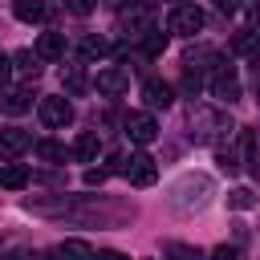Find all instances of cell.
I'll return each mask as SVG.
<instances>
[{
	"label": "cell",
	"instance_id": "31",
	"mask_svg": "<svg viewBox=\"0 0 260 260\" xmlns=\"http://www.w3.org/2000/svg\"><path fill=\"white\" fill-rule=\"evenodd\" d=\"M8 81H12V57L0 53V85H8Z\"/></svg>",
	"mask_w": 260,
	"mask_h": 260
},
{
	"label": "cell",
	"instance_id": "6",
	"mask_svg": "<svg viewBox=\"0 0 260 260\" xmlns=\"http://www.w3.org/2000/svg\"><path fill=\"white\" fill-rule=\"evenodd\" d=\"M134 187H154L158 183V162L146 154V150H138V154H130L126 158V171H122Z\"/></svg>",
	"mask_w": 260,
	"mask_h": 260
},
{
	"label": "cell",
	"instance_id": "27",
	"mask_svg": "<svg viewBox=\"0 0 260 260\" xmlns=\"http://www.w3.org/2000/svg\"><path fill=\"white\" fill-rule=\"evenodd\" d=\"M81 49H85V57H102V53H110V45H106L102 37H85Z\"/></svg>",
	"mask_w": 260,
	"mask_h": 260
},
{
	"label": "cell",
	"instance_id": "38",
	"mask_svg": "<svg viewBox=\"0 0 260 260\" xmlns=\"http://www.w3.org/2000/svg\"><path fill=\"white\" fill-rule=\"evenodd\" d=\"M102 4H122V0H102Z\"/></svg>",
	"mask_w": 260,
	"mask_h": 260
},
{
	"label": "cell",
	"instance_id": "7",
	"mask_svg": "<svg viewBox=\"0 0 260 260\" xmlns=\"http://www.w3.org/2000/svg\"><path fill=\"white\" fill-rule=\"evenodd\" d=\"M37 114H41V122L49 126V130H57V126H69L73 122V106H69V98H41L37 102Z\"/></svg>",
	"mask_w": 260,
	"mask_h": 260
},
{
	"label": "cell",
	"instance_id": "14",
	"mask_svg": "<svg viewBox=\"0 0 260 260\" xmlns=\"http://www.w3.org/2000/svg\"><path fill=\"white\" fill-rule=\"evenodd\" d=\"M61 85H65V93H73V98H81V93H89V77H85V69L81 65H65V73H61Z\"/></svg>",
	"mask_w": 260,
	"mask_h": 260
},
{
	"label": "cell",
	"instance_id": "3",
	"mask_svg": "<svg viewBox=\"0 0 260 260\" xmlns=\"http://www.w3.org/2000/svg\"><path fill=\"white\" fill-rule=\"evenodd\" d=\"M207 195H211V179L207 175H183L175 183V191H171V203L187 211V207H203Z\"/></svg>",
	"mask_w": 260,
	"mask_h": 260
},
{
	"label": "cell",
	"instance_id": "32",
	"mask_svg": "<svg viewBox=\"0 0 260 260\" xmlns=\"http://www.w3.org/2000/svg\"><path fill=\"white\" fill-rule=\"evenodd\" d=\"M0 260H37V256H32L28 248H8V252H4Z\"/></svg>",
	"mask_w": 260,
	"mask_h": 260
},
{
	"label": "cell",
	"instance_id": "16",
	"mask_svg": "<svg viewBox=\"0 0 260 260\" xmlns=\"http://www.w3.org/2000/svg\"><path fill=\"white\" fill-rule=\"evenodd\" d=\"M0 187H8V191L28 187V167H24V162H4V167H0Z\"/></svg>",
	"mask_w": 260,
	"mask_h": 260
},
{
	"label": "cell",
	"instance_id": "37",
	"mask_svg": "<svg viewBox=\"0 0 260 260\" xmlns=\"http://www.w3.org/2000/svg\"><path fill=\"white\" fill-rule=\"evenodd\" d=\"M252 73H256V77H260V49H256V53H252Z\"/></svg>",
	"mask_w": 260,
	"mask_h": 260
},
{
	"label": "cell",
	"instance_id": "34",
	"mask_svg": "<svg viewBox=\"0 0 260 260\" xmlns=\"http://www.w3.org/2000/svg\"><path fill=\"white\" fill-rule=\"evenodd\" d=\"M215 8H219V12H236V8H240V0H215Z\"/></svg>",
	"mask_w": 260,
	"mask_h": 260
},
{
	"label": "cell",
	"instance_id": "25",
	"mask_svg": "<svg viewBox=\"0 0 260 260\" xmlns=\"http://www.w3.org/2000/svg\"><path fill=\"white\" fill-rule=\"evenodd\" d=\"M183 89L195 98V93L203 89V69H191V65H183Z\"/></svg>",
	"mask_w": 260,
	"mask_h": 260
},
{
	"label": "cell",
	"instance_id": "23",
	"mask_svg": "<svg viewBox=\"0 0 260 260\" xmlns=\"http://www.w3.org/2000/svg\"><path fill=\"white\" fill-rule=\"evenodd\" d=\"M256 45H260V37H256L252 28H240V32L232 37V49H236V53H256Z\"/></svg>",
	"mask_w": 260,
	"mask_h": 260
},
{
	"label": "cell",
	"instance_id": "33",
	"mask_svg": "<svg viewBox=\"0 0 260 260\" xmlns=\"http://www.w3.org/2000/svg\"><path fill=\"white\" fill-rule=\"evenodd\" d=\"M93 260H130V256H126V252H114V248H110V252H98Z\"/></svg>",
	"mask_w": 260,
	"mask_h": 260
},
{
	"label": "cell",
	"instance_id": "19",
	"mask_svg": "<svg viewBox=\"0 0 260 260\" xmlns=\"http://www.w3.org/2000/svg\"><path fill=\"white\" fill-rule=\"evenodd\" d=\"M12 69L24 73V77H37V73H41V57H37V49H20V53H12Z\"/></svg>",
	"mask_w": 260,
	"mask_h": 260
},
{
	"label": "cell",
	"instance_id": "17",
	"mask_svg": "<svg viewBox=\"0 0 260 260\" xmlns=\"http://www.w3.org/2000/svg\"><path fill=\"white\" fill-rule=\"evenodd\" d=\"M134 41L142 45V53H146V57H158V53L167 49V32H162V28H154V24H150V28H142Z\"/></svg>",
	"mask_w": 260,
	"mask_h": 260
},
{
	"label": "cell",
	"instance_id": "29",
	"mask_svg": "<svg viewBox=\"0 0 260 260\" xmlns=\"http://www.w3.org/2000/svg\"><path fill=\"white\" fill-rule=\"evenodd\" d=\"M106 179H110V171H106V167H89V171H85V187H102Z\"/></svg>",
	"mask_w": 260,
	"mask_h": 260
},
{
	"label": "cell",
	"instance_id": "11",
	"mask_svg": "<svg viewBox=\"0 0 260 260\" xmlns=\"http://www.w3.org/2000/svg\"><path fill=\"white\" fill-rule=\"evenodd\" d=\"M28 146H32V134H28V130H20V126H8V130H0V154L16 158V154H24Z\"/></svg>",
	"mask_w": 260,
	"mask_h": 260
},
{
	"label": "cell",
	"instance_id": "18",
	"mask_svg": "<svg viewBox=\"0 0 260 260\" xmlns=\"http://www.w3.org/2000/svg\"><path fill=\"white\" fill-rule=\"evenodd\" d=\"M240 162H244V146H215V167L223 175H236Z\"/></svg>",
	"mask_w": 260,
	"mask_h": 260
},
{
	"label": "cell",
	"instance_id": "5",
	"mask_svg": "<svg viewBox=\"0 0 260 260\" xmlns=\"http://www.w3.org/2000/svg\"><path fill=\"white\" fill-rule=\"evenodd\" d=\"M211 93L223 98V102H240V77H236V65L215 57L211 61Z\"/></svg>",
	"mask_w": 260,
	"mask_h": 260
},
{
	"label": "cell",
	"instance_id": "2",
	"mask_svg": "<svg viewBox=\"0 0 260 260\" xmlns=\"http://www.w3.org/2000/svg\"><path fill=\"white\" fill-rule=\"evenodd\" d=\"M154 16H158V0H122V4H118V20H122V28L130 32V41H134L142 28H150Z\"/></svg>",
	"mask_w": 260,
	"mask_h": 260
},
{
	"label": "cell",
	"instance_id": "1",
	"mask_svg": "<svg viewBox=\"0 0 260 260\" xmlns=\"http://www.w3.org/2000/svg\"><path fill=\"white\" fill-rule=\"evenodd\" d=\"M240 126L228 118V110H215V106H191V138L195 142H211L219 146L223 138H232Z\"/></svg>",
	"mask_w": 260,
	"mask_h": 260
},
{
	"label": "cell",
	"instance_id": "22",
	"mask_svg": "<svg viewBox=\"0 0 260 260\" xmlns=\"http://www.w3.org/2000/svg\"><path fill=\"white\" fill-rule=\"evenodd\" d=\"M32 150H37V158H45V162H65V146L53 142V138H41Z\"/></svg>",
	"mask_w": 260,
	"mask_h": 260
},
{
	"label": "cell",
	"instance_id": "24",
	"mask_svg": "<svg viewBox=\"0 0 260 260\" xmlns=\"http://www.w3.org/2000/svg\"><path fill=\"white\" fill-rule=\"evenodd\" d=\"M256 203V195L248 191V187H236V191H228V207H236V211H248Z\"/></svg>",
	"mask_w": 260,
	"mask_h": 260
},
{
	"label": "cell",
	"instance_id": "26",
	"mask_svg": "<svg viewBox=\"0 0 260 260\" xmlns=\"http://www.w3.org/2000/svg\"><path fill=\"white\" fill-rule=\"evenodd\" d=\"M167 260H203V252L187 244H167Z\"/></svg>",
	"mask_w": 260,
	"mask_h": 260
},
{
	"label": "cell",
	"instance_id": "21",
	"mask_svg": "<svg viewBox=\"0 0 260 260\" xmlns=\"http://www.w3.org/2000/svg\"><path fill=\"white\" fill-rule=\"evenodd\" d=\"M57 256H61V260H93V248H89L85 240H65V244L57 248Z\"/></svg>",
	"mask_w": 260,
	"mask_h": 260
},
{
	"label": "cell",
	"instance_id": "8",
	"mask_svg": "<svg viewBox=\"0 0 260 260\" xmlns=\"http://www.w3.org/2000/svg\"><path fill=\"white\" fill-rule=\"evenodd\" d=\"M93 85H98V93H106V98H122V93L130 89V73L118 69V65H106V69H98Z\"/></svg>",
	"mask_w": 260,
	"mask_h": 260
},
{
	"label": "cell",
	"instance_id": "10",
	"mask_svg": "<svg viewBox=\"0 0 260 260\" xmlns=\"http://www.w3.org/2000/svg\"><path fill=\"white\" fill-rule=\"evenodd\" d=\"M142 102H146L150 110H167V106L175 102V85L162 81V77H146V81H142Z\"/></svg>",
	"mask_w": 260,
	"mask_h": 260
},
{
	"label": "cell",
	"instance_id": "20",
	"mask_svg": "<svg viewBox=\"0 0 260 260\" xmlns=\"http://www.w3.org/2000/svg\"><path fill=\"white\" fill-rule=\"evenodd\" d=\"M0 106H4L8 114H24V110H32V98H28V89H8V93L0 98Z\"/></svg>",
	"mask_w": 260,
	"mask_h": 260
},
{
	"label": "cell",
	"instance_id": "15",
	"mask_svg": "<svg viewBox=\"0 0 260 260\" xmlns=\"http://www.w3.org/2000/svg\"><path fill=\"white\" fill-rule=\"evenodd\" d=\"M45 12H49V4H45V0H12V16H16V20H24V24L45 20Z\"/></svg>",
	"mask_w": 260,
	"mask_h": 260
},
{
	"label": "cell",
	"instance_id": "35",
	"mask_svg": "<svg viewBox=\"0 0 260 260\" xmlns=\"http://www.w3.org/2000/svg\"><path fill=\"white\" fill-rule=\"evenodd\" d=\"M248 20H260V4H248Z\"/></svg>",
	"mask_w": 260,
	"mask_h": 260
},
{
	"label": "cell",
	"instance_id": "12",
	"mask_svg": "<svg viewBox=\"0 0 260 260\" xmlns=\"http://www.w3.org/2000/svg\"><path fill=\"white\" fill-rule=\"evenodd\" d=\"M98 154H102V134L98 130H81L77 142H73V158L77 162H98Z\"/></svg>",
	"mask_w": 260,
	"mask_h": 260
},
{
	"label": "cell",
	"instance_id": "4",
	"mask_svg": "<svg viewBox=\"0 0 260 260\" xmlns=\"http://www.w3.org/2000/svg\"><path fill=\"white\" fill-rule=\"evenodd\" d=\"M203 24H207V16L199 4H175L167 16V32H179V37H195Z\"/></svg>",
	"mask_w": 260,
	"mask_h": 260
},
{
	"label": "cell",
	"instance_id": "36",
	"mask_svg": "<svg viewBox=\"0 0 260 260\" xmlns=\"http://www.w3.org/2000/svg\"><path fill=\"white\" fill-rule=\"evenodd\" d=\"M248 162H252V175H256V179H260V154H252V158H248Z\"/></svg>",
	"mask_w": 260,
	"mask_h": 260
},
{
	"label": "cell",
	"instance_id": "30",
	"mask_svg": "<svg viewBox=\"0 0 260 260\" xmlns=\"http://www.w3.org/2000/svg\"><path fill=\"white\" fill-rule=\"evenodd\" d=\"M65 8H69L73 16H89V12H93V0H65Z\"/></svg>",
	"mask_w": 260,
	"mask_h": 260
},
{
	"label": "cell",
	"instance_id": "9",
	"mask_svg": "<svg viewBox=\"0 0 260 260\" xmlns=\"http://www.w3.org/2000/svg\"><path fill=\"white\" fill-rule=\"evenodd\" d=\"M126 134H130V142H138V146H150V142L158 138V122H154L150 114L134 110V114H126Z\"/></svg>",
	"mask_w": 260,
	"mask_h": 260
},
{
	"label": "cell",
	"instance_id": "28",
	"mask_svg": "<svg viewBox=\"0 0 260 260\" xmlns=\"http://www.w3.org/2000/svg\"><path fill=\"white\" fill-rule=\"evenodd\" d=\"M211 260H244V252H240L236 244H219V248L211 252Z\"/></svg>",
	"mask_w": 260,
	"mask_h": 260
},
{
	"label": "cell",
	"instance_id": "13",
	"mask_svg": "<svg viewBox=\"0 0 260 260\" xmlns=\"http://www.w3.org/2000/svg\"><path fill=\"white\" fill-rule=\"evenodd\" d=\"M37 57L41 61H61L65 57V32H41L37 37Z\"/></svg>",
	"mask_w": 260,
	"mask_h": 260
}]
</instances>
